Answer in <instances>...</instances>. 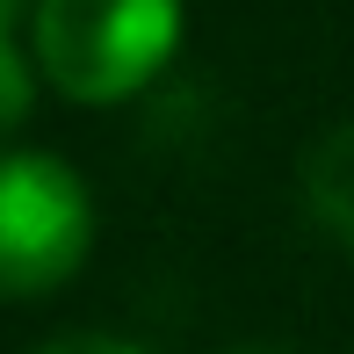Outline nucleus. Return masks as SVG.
I'll return each instance as SVG.
<instances>
[{
  "label": "nucleus",
  "instance_id": "obj_1",
  "mask_svg": "<svg viewBox=\"0 0 354 354\" xmlns=\"http://www.w3.org/2000/svg\"><path fill=\"white\" fill-rule=\"evenodd\" d=\"M181 0H37V73L80 109L145 94L181 51Z\"/></svg>",
  "mask_w": 354,
  "mask_h": 354
},
{
  "label": "nucleus",
  "instance_id": "obj_2",
  "mask_svg": "<svg viewBox=\"0 0 354 354\" xmlns=\"http://www.w3.org/2000/svg\"><path fill=\"white\" fill-rule=\"evenodd\" d=\"M94 246V196L58 152H0V297L73 282Z\"/></svg>",
  "mask_w": 354,
  "mask_h": 354
},
{
  "label": "nucleus",
  "instance_id": "obj_3",
  "mask_svg": "<svg viewBox=\"0 0 354 354\" xmlns=\"http://www.w3.org/2000/svg\"><path fill=\"white\" fill-rule=\"evenodd\" d=\"M304 210L333 246L354 253V123L326 131L304 159Z\"/></svg>",
  "mask_w": 354,
  "mask_h": 354
},
{
  "label": "nucleus",
  "instance_id": "obj_4",
  "mask_svg": "<svg viewBox=\"0 0 354 354\" xmlns=\"http://www.w3.org/2000/svg\"><path fill=\"white\" fill-rule=\"evenodd\" d=\"M15 15H22V0H0V131H15L37 102V66L15 44Z\"/></svg>",
  "mask_w": 354,
  "mask_h": 354
},
{
  "label": "nucleus",
  "instance_id": "obj_5",
  "mask_svg": "<svg viewBox=\"0 0 354 354\" xmlns=\"http://www.w3.org/2000/svg\"><path fill=\"white\" fill-rule=\"evenodd\" d=\"M29 354H145V347L123 340V333H58V340H44Z\"/></svg>",
  "mask_w": 354,
  "mask_h": 354
},
{
  "label": "nucleus",
  "instance_id": "obj_6",
  "mask_svg": "<svg viewBox=\"0 0 354 354\" xmlns=\"http://www.w3.org/2000/svg\"><path fill=\"white\" fill-rule=\"evenodd\" d=\"M232 354H282V347H232Z\"/></svg>",
  "mask_w": 354,
  "mask_h": 354
}]
</instances>
